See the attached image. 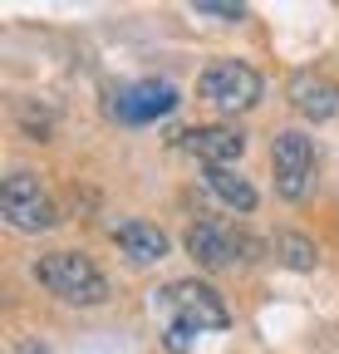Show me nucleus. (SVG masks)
Here are the masks:
<instances>
[{"label":"nucleus","mask_w":339,"mask_h":354,"mask_svg":"<svg viewBox=\"0 0 339 354\" xmlns=\"http://www.w3.org/2000/svg\"><path fill=\"white\" fill-rule=\"evenodd\" d=\"M173 109H177V88L162 84V79H143V84L123 88V94L113 99V113L123 123H153V118L173 113Z\"/></svg>","instance_id":"7"},{"label":"nucleus","mask_w":339,"mask_h":354,"mask_svg":"<svg viewBox=\"0 0 339 354\" xmlns=\"http://www.w3.org/2000/svg\"><path fill=\"white\" fill-rule=\"evenodd\" d=\"M202 15H222V20H241V6H222V0H197Z\"/></svg>","instance_id":"13"},{"label":"nucleus","mask_w":339,"mask_h":354,"mask_svg":"<svg viewBox=\"0 0 339 354\" xmlns=\"http://www.w3.org/2000/svg\"><path fill=\"white\" fill-rule=\"evenodd\" d=\"M157 310L167 320V339H173V349L187 344V335H202V330H226L231 315L222 295L211 286H197V281H173L167 290H157Z\"/></svg>","instance_id":"1"},{"label":"nucleus","mask_w":339,"mask_h":354,"mask_svg":"<svg viewBox=\"0 0 339 354\" xmlns=\"http://www.w3.org/2000/svg\"><path fill=\"white\" fill-rule=\"evenodd\" d=\"M290 104H295V113H305V118H329L334 109H339V84L329 79V74H315V69H300L290 79Z\"/></svg>","instance_id":"9"},{"label":"nucleus","mask_w":339,"mask_h":354,"mask_svg":"<svg viewBox=\"0 0 339 354\" xmlns=\"http://www.w3.org/2000/svg\"><path fill=\"white\" fill-rule=\"evenodd\" d=\"M113 241L123 246V251H128L133 261H162L167 256V236L157 232V227H148V221H123V227L113 232Z\"/></svg>","instance_id":"10"},{"label":"nucleus","mask_w":339,"mask_h":354,"mask_svg":"<svg viewBox=\"0 0 339 354\" xmlns=\"http://www.w3.org/2000/svg\"><path fill=\"white\" fill-rule=\"evenodd\" d=\"M275 251L285 256V266H295V271H310V266L320 261L315 241H305V236H280V241H275Z\"/></svg>","instance_id":"12"},{"label":"nucleus","mask_w":339,"mask_h":354,"mask_svg":"<svg viewBox=\"0 0 339 354\" xmlns=\"http://www.w3.org/2000/svg\"><path fill=\"white\" fill-rule=\"evenodd\" d=\"M0 212H6V221L15 232H50L59 221L45 183H39L35 172H10L6 177V187H0Z\"/></svg>","instance_id":"3"},{"label":"nucleus","mask_w":339,"mask_h":354,"mask_svg":"<svg viewBox=\"0 0 339 354\" xmlns=\"http://www.w3.org/2000/svg\"><path fill=\"white\" fill-rule=\"evenodd\" d=\"M187 251L206 266V271H226V266L246 261L251 241L236 227H226V221H197V227L187 232Z\"/></svg>","instance_id":"6"},{"label":"nucleus","mask_w":339,"mask_h":354,"mask_svg":"<svg viewBox=\"0 0 339 354\" xmlns=\"http://www.w3.org/2000/svg\"><path fill=\"white\" fill-rule=\"evenodd\" d=\"M35 276H39V286H50L69 305H104L108 300L104 271H99L89 256H79V251H50V256H39L35 261Z\"/></svg>","instance_id":"2"},{"label":"nucleus","mask_w":339,"mask_h":354,"mask_svg":"<svg viewBox=\"0 0 339 354\" xmlns=\"http://www.w3.org/2000/svg\"><path fill=\"white\" fill-rule=\"evenodd\" d=\"M187 153L202 158L206 167H231L241 153H246V133L231 128V123H206V128H192L187 133Z\"/></svg>","instance_id":"8"},{"label":"nucleus","mask_w":339,"mask_h":354,"mask_svg":"<svg viewBox=\"0 0 339 354\" xmlns=\"http://www.w3.org/2000/svg\"><path fill=\"white\" fill-rule=\"evenodd\" d=\"M271 167H275V192H280L285 202H300V197L310 192V177H315V143L305 138L300 128L275 133Z\"/></svg>","instance_id":"5"},{"label":"nucleus","mask_w":339,"mask_h":354,"mask_svg":"<svg viewBox=\"0 0 339 354\" xmlns=\"http://www.w3.org/2000/svg\"><path fill=\"white\" fill-rule=\"evenodd\" d=\"M202 99L211 109H222V113H246L261 99V74L251 64H241V59H217L202 74Z\"/></svg>","instance_id":"4"},{"label":"nucleus","mask_w":339,"mask_h":354,"mask_svg":"<svg viewBox=\"0 0 339 354\" xmlns=\"http://www.w3.org/2000/svg\"><path fill=\"white\" fill-rule=\"evenodd\" d=\"M206 187L217 192L226 207H236V212H251V207H256V187H251L241 172H231V167H206Z\"/></svg>","instance_id":"11"}]
</instances>
